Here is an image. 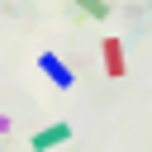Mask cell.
I'll list each match as a JSON object with an SVG mask.
<instances>
[{"mask_svg":"<svg viewBox=\"0 0 152 152\" xmlns=\"http://www.w3.org/2000/svg\"><path fill=\"white\" fill-rule=\"evenodd\" d=\"M66 138H71V124H52V128L33 133V152H48V147H62Z\"/></svg>","mask_w":152,"mask_h":152,"instance_id":"6da1fadb","label":"cell"}]
</instances>
